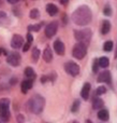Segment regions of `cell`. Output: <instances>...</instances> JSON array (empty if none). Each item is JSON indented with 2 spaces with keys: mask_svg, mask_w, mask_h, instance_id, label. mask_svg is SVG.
I'll use <instances>...</instances> for the list:
<instances>
[{
  "mask_svg": "<svg viewBox=\"0 0 117 123\" xmlns=\"http://www.w3.org/2000/svg\"><path fill=\"white\" fill-rule=\"evenodd\" d=\"M72 21L79 26H86L91 21V11L87 6H81L72 14Z\"/></svg>",
  "mask_w": 117,
  "mask_h": 123,
  "instance_id": "6da1fadb",
  "label": "cell"
},
{
  "mask_svg": "<svg viewBox=\"0 0 117 123\" xmlns=\"http://www.w3.org/2000/svg\"><path fill=\"white\" fill-rule=\"evenodd\" d=\"M44 104H45V100L41 95L32 96L27 103L28 109L32 113H36V115H39V113L42 112L43 108H44Z\"/></svg>",
  "mask_w": 117,
  "mask_h": 123,
  "instance_id": "7a4b0ae2",
  "label": "cell"
},
{
  "mask_svg": "<svg viewBox=\"0 0 117 123\" xmlns=\"http://www.w3.org/2000/svg\"><path fill=\"white\" fill-rule=\"evenodd\" d=\"M0 120L2 123H8L10 120V100L8 98L0 100Z\"/></svg>",
  "mask_w": 117,
  "mask_h": 123,
  "instance_id": "3957f363",
  "label": "cell"
},
{
  "mask_svg": "<svg viewBox=\"0 0 117 123\" xmlns=\"http://www.w3.org/2000/svg\"><path fill=\"white\" fill-rule=\"evenodd\" d=\"M75 39L79 40L80 42L84 43L87 45V43L90 41L91 38V31L89 29H82V30H75L74 31Z\"/></svg>",
  "mask_w": 117,
  "mask_h": 123,
  "instance_id": "277c9868",
  "label": "cell"
},
{
  "mask_svg": "<svg viewBox=\"0 0 117 123\" xmlns=\"http://www.w3.org/2000/svg\"><path fill=\"white\" fill-rule=\"evenodd\" d=\"M86 53H87V45L82 43V42L76 43V44L74 45V48H73L72 55L74 56L75 58H77V60L84 58V56L86 55Z\"/></svg>",
  "mask_w": 117,
  "mask_h": 123,
  "instance_id": "5b68a950",
  "label": "cell"
},
{
  "mask_svg": "<svg viewBox=\"0 0 117 123\" xmlns=\"http://www.w3.org/2000/svg\"><path fill=\"white\" fill-rule=\"evenodd\" d=\"M64 69H66V71L68 72L69 74H71V76H77L80 72V67L77 64L73 63V62H68V63H66V65H64Z\"/></svg>",
  "mask_w": 117,
  "mask_h": 123,
  "instance_id": "8992f818",
  "label": "cell"
},
{
  "mask_svg": "<svg viewBox=\"0 0 117 123\" xmlns=\"http://www.w3.org/2000/svg\"><path fill=\"white\" fill-rule=\"evenodd\" d=\"M57 29H58V23L57 22H52L45 27V36L47 38H52L57 32Z\"/></svg>",
  "mask_w": 117,
  "mask_h": 123,
  "instance_id": "52a82bcc",
  "label": "cell"
},
{
  "mask_svg": "<svg viewBox=\"0 0 117 123\" xmlns=\"http://www.w3.org/2000/svg\"><path fill=\"white\" fill-rule=\"evenodd\" d=\"M6 62H8L9 65L16 67V66H18L19 64H21V55H19L18 53H16V52H13L10 55H8Z\"/></svg>",
  "mask_w": 117,
  "mask_h": 123,
  "instance_id": "ba28073f",
  "label": "cell"
},
{
  "mask_svg": "<svg viewBox=\"0 0 117 123\" xmlns=\"http://www.w3.org/2000/svg\"><path fill=\"white\" fill-rule=\"evenodd\" d=\"M23 45H24V38L21 36H19V35L15 34L12 38V41H11V47L13 49L17 50V49H21Z\"/></svg>",
  "mask_w": 117,
  "mask_h": 123,
  "instance_id": "9c48e42d",
  "label": "cell"
},
{
  "mask_svg": "<svg viewBox=\"0 0 117 123\" xmlns=\"http://www.w3.org/2000/svg\"><path fill=\"white\" fill-rule=\"evenodd\" d=\"M54 50H55V52L58 55H64V51H66V48H64V44L60 40H56L54 42Z\"/></svg>",
  "mask_w": 117,
  "mask_h": 123,
  "instance_id": "30bf717a",
  "label": "cell"
},
{
  "mask_svg": "<svg viewBox=\"0 0 117 123\" xmlns=\"http://www.w3.org/2000/svg\"><path fill=\"white\" fill-rule=\"evenodd\" d=\"M43 60L46 63H51L53 60V53H52V50L49 47H46L43 51Z\"/></svg>",
  "mask_w": 117,
  "mask_h": 123,
  "instance_id": "8fae6325",
  "label": "cell"
},
{
  "mask_svg": "<svg viewBox=\"0 0 117 123\" xmlns=\"http://www.w3.org/2000/svg\"><path fill=\"white\" fill-rule=\"evenodd\" d=\"M90 84L89 83H85V84L83 85V89H82L81 91V95L82 97H83V99H88V97H89V92H90Z\"/></svg>",
  "mask_w": 117,
  "mask_h": 123,
  "instance_id": "7c38bea8",
  "label": "cell"
},
{
  "mask_svg": "<svg viewBox=\"0 0 117 123\" xmlns=\"http://www.w3.org/2000/svg\"><path fill=\"white\" fill-rule=\"evenodd\" d=\"M98 82H111V74H110V72L107 70L99 74Z\"/></svg>",
  "mask_w": 117,
  "mask_h": 123,
  "instance_id": "4fadbf2b",
  "label": "cell"
},
{
  "mask_svg": "<svg viewBox=\"0 0 117 123\" xmlns=\"http://www.w3.org/2000/svg\"><path fill=\"white\" fill-rule=\"evenodd\" d=\"M21 87L23 93H27V92L32 87V80H29V79H28V80L23 81L21 84Z\"/></svg>",
  "mask_w": 117,
  "mask_h": 123,
  "instance_id": "5bb4252c",
  "label": "cell"
},
{
  "mask_svg": "<svg viewBox=\"0 0 117 123\" xmlns=\"http://www.w3.org/2000/svg\"><path fill=\"white\" fill-rule=\"evenodd\" d=\"M46 11H47V13H48L51 16H54V15H56L58 13V8L55 6V4L48 3L46 6Z\"/></svg>",
  "mask_w": 117,
  "mask_h": 123,
  "instance_id": "9a60e30c",
  "label": "cell"
},
{
  "mask_svg": "<svg viewBox=\"0 0 117 123\" xmlns=\"http://www.w3.org/2000/svg\"><path fill=\"white\" fill-rule=\"evenodd\" d=\"M10 23V19H9L8 15L5 12L3 11H0V25L1 26H6Z\"/></svg>",
  "mask_w": 117,
  "mask_h": 123,
  "instance_id": "2e32d148",
  "label": "cell"
},
{
  "mask_svg": "<svg viewBox=\"0 0 117 123\" xmlns=\"http://www.w3.org/2000/svg\"><path fill=\"white\" fill-rule=\"evenodd\" d=\"M98 118L100 120H102V121H106V120H109V118H110L109 111H107L106 109H101V110H99L98 111Z\"/></svg>",
  "mask_w": 117,
  "mask_h": 123,
  "instance_id": "e0dca14e",
  "label": "cell"
},
{
  "mask_svg": "<svg viewBox=\"0 0 117 123\" xmlns=\"http://www.w3.org/2000/svg\"><path fill=\"white\" fill-rule=\"evenodd\" d=\"M25 76L27 77L29 80H33V79H36V74H34V70L32 69L31 67H26Z\"/></svg>",
  "mask_w": 117,
  "mask_h": 123,
  "instance_id": "ac0fdd59",
  "label": "cell"
},
{
  "mask_svg": "<svg viewBox=\"0 0 117 123\" xmlns=\"http://www.w3.org/2000/svg\"><path fill=\"white\" fill-rule=\"evenodd\" d=\"M111 29V23L109 21H104L102 23V28H101V32L103 35H106Z\"/></svg>",
  "mask_w": 117,
  "mask_h": 123,
  "instance_id": "d6986e66",
  "label": "cell"
},
{
  "mask_svg": "<svg viewBox=\"0 0 117 123\" xmlns=\"http://www.w3.org/2000/svg\"><path fill=\"white\" fill-rule=\"evenodd\" d=\"M98 64H99V66L100 67H102V68H106L107 66L110 65V61H109V58L107 57H100L98 60Z\"/></svg>",
  "mask_w": 117,
  "mask_h": 123,
  "instance_id": "ffe728a7",
  "label": "cell"
},
{
  "mask_svg": "<svg viewBox=\"0 0 117 123\" xmlns=\"http://www.w3.org/2000/svg\"><path fill=\"white\" fill-rule=\"evenodd\" d=\"M103 100L101 99V98H96V99L94 100V103H92V108L94 109H99V108H102L103 107Z\"/></svg>",
  "mask_w": 117,
  "mask_h": 123,
  "instance_id": "44dd1931",
  "label": "cell"
},
{
  "mask_svg": "<svg viewBox=\"0 0 117 123\" xmlns=\"http://www.w3.org/2000/svg\"><path fill=\"white\" fill-rule=\"evenodd\" d=\"M39 57H40V50L38 48H33V50H32V61H33V63H37Z\"/></svg>",
  "mask_w": 117,
  "mask_h": 123,
  "instance_id": "7402d4cb",
  "label": "cell"
},
{
  "mask_svg": "<svg viewBox=\"0 0 117 123\" xmlns=\"http://www.w3.org/2000/svg\"><path fill=\"white\" fill-rule=\"evenodd\" d=\"M29 16H30V18L36 19V18H38V17L40 16V12H39L38 9H32V10L30 11V13H29Z\"/></svg>",
  "mask_w": 117,
  "mask_h": 123,
  "instance_id": "603a6c76",
  "label": "cell"
},
{
  "mask_svg": "<svg viewBox=\"0 0 117 123\" xmlns=\"http://www.w3.org/2000/svg\"><path fill=\"white\" fill-rule=\"evenodd\" d=\"M113 42L112 41H106V42L104 43V45H103V50H104L105 52H111L112 50H113Z\"/></svg>",
  "mask_w": 117,
  "mask_h": 123,
  "instance_id": "cb8c5ba5",
  "label": "cell"
},
{
  "mask_svg": "<svg viewBox=\"0 0 117 123\" xmlns=\"http://www.w3.org/2000/svg\"><path fill=\"white\" fill-rule=\"evenodd\" d=\"M41 29V24H36V25H29L28 30L29 31H39Z\"/></svg>",
  "mask_w": 117,
  "mask_h": 123,
  "instance_id": "d4e9b609",
  "label": "cell"
},
{
  "mask_svg": "<svg viewBox=\"0 0 117 123\" xmlns=\"http://www.w3.org/2000/svg\"><path fill=\"white\" fill-rule=\"evenodd\" d=\"M79 108H80V100H79V99H76L74 103H73L72 108H71V111H72V112H77Z\"/></svg>",
  "mask_w": 117,
  "mask_h": 123,
  "instance_id": "484cf974",
  "label": "cell"
},
{
  "mask_svg": "<svg viewBox=\"0 0 117 123\" xmlns=\"http://www.w3.org/2000/svg\"><path fill=\"white\" fill-rule=\"evenodd\" d=\"M105 92H106V87H105V86H99L98 89H97V91H96V94L99 96V95L104 94Z\"/></svg>",
  "mask_w": 117,
  "mask_h": 123,
  "instance_id": "4316f807",
  "label": "cell"
},
{
  "mask_svg": "<svg viewBox=\"0 0 117 123\" xmlns=\"http://www.w3.org/2000/svg\"><path fill=\"white\" fill-rule=\"evenodd\" d=\"M103 13H104L106 16H111L112 15V9L110 6H104V10H103Z\"/></svg>",
  "mask_w": 117,
  "mask_h": 123,
  "instance_id": "83f0119b",
  "label": "cell"
},
{
  "mask_svg": "<svg viewBox=\"0 0 117 123\" xmlns=\"http://www.w3.org/2000/svg\"><path fill=\"white\" fill-rule=\"evenodd\" d=\"M98 60H96L95 61V63H94V67H92V71L95 72V74H97L98 72Z\"/></svg>",
  "mask_w": 117,
  "mask_h": 123,
  "instance_id": "f1b7e54d",
  "label": "cell"
},
{
  "mask_svg": "<svg viewBox=\"0 0 117 123\" xmlns=\"http://www.w3.org/2000/svg\"><path fill=\"white\" fill-rule=\"evenodd\" d=\"M30 45H31V43L30 42H27V43H24V47H23V51L24 52H27L28 50H29Z\"/></svg>",
  "mask_w": 117,
  "mask_h": 123,
  "instance_id": "f546056e",
  "label": "cell"
},
{
  "mask_svg": "<svg viewBox=\"0 0 117 123\" xmlns=\"http://www.w3.org/2000/svg\"><path fill=\"white\" fill-rule=\"evenodd\" d=\"M25 122V118L23 115H18L17 116V123H24Z\"/></svg>",
  "mask_w": 117,
  "mask_h": 123,
  "instance_id": "4dcf8cb0",
  "label": "cell"
},
{
  "mask_svg": "<svg viewBox=\"0 0 117 123\" xmlns=\"http://www.w3.org/2000/svg\"><path fill=\"white\" fill-rule=\"evenodd\" d=\"M26 38H27V41H28V42H30V43H31L32 41H33V38H32V35L30 34V32H28V34H27V37H26Z\"/></svg>",
  "mask_w": 117,
  "mask_h": 123,
  "instance_id": "1f68e13d",
  "label": "cell"
},
{
  "mask_svg": "<svg viewBox=\"0 0 117 123\" xmlns=\"http://www.w3.org/2000/svg\"><path fill=\"white\" fill-rule=\"evenodd\" d=\"M6 1H8L9 3H11V4H15V3H17L19 0H6Z\"/></svg>",
  "mask_w": 117,
  "mask_h": 123,
  "instance_id": "d6a6232c",
  "label": "cell"
},
{
  "mask_svg": "<svg viewBox=\"0 0 117 123\" xmlns=\"http://www.w3.org/2000/svg\"><path fill=\"white\" fill-rule=\"evenodd\" d=\"M1 54H4V55H6V51L0 48V55H1Z\"/></svg>",
  "mask_w": 117,
  "mask_h": 123,
  "instance_id": "836d02e7",
  "label": "cell"
},
{
  "mask_svg": "<svg viewBox=\"0 0 117 123\" xmlns=\"http://www.w3.org/2000/svg\"><path fill=\"white\" fill-rule=\"evenodd\" d=\"M115 57H117V48H116V52H115Z\"/></svg>",
  "mask_w": 117,
  "mask_h": 123,
  "instance_id": "e575fe53",
  "label": "cell"
},
{
  "mask_svg": "<svg viewBox=\"0 0 117 123\" xmlns=\"http://www.w3.org/2000/svg\"><path fill=\"white\" fill-rule=\"evenodd\" d=\"M2 6V0H0V6Z\"/></svg>",
  "mask_w": 117,
  "mask_h": 123,
  "instance_id": "d590c367",
  "label": "cell"
},
{
  "mask_svg": "<svg viewBox=\"0 0 117 123\" xmlns=\"http://www.w3.org/2000/svg\"><path fill=\"white\" fill-rule=\"evenodd\" d=\"M87 123H92V122L90 121V120H87Z\"/></svg>",
  "mask_w": 117,
  "mask_h": 123,
  "instance_id": "8d00e7d4",
  "label": "cell"
},
{
  "mask_svg": "<svg viewBox=\"0 0 117 123\" xmlns=\"http://www.w3.org/2000/svg\"><path fill=\"white\" fill-rule=\"evenodd\" d=\"M73 123H79V122H77V121H73Z\"/></svg>",
  "mask_w": 117,
  "mask_h": 123,
  "instance_id": "74e56055",
  "label": "cell"
}]
</instances>
